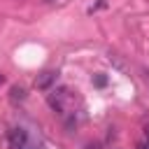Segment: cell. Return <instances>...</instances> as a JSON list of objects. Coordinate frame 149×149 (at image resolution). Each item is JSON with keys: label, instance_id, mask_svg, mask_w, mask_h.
Segmentation results:
<instances>
[{"label": "cell", "instance_id": "6da1fadb", "mask_svg": "<svg viewBox=\"0 0 149 149\" xmlns=\"http://www.w3.org/2000/svg\"><path fill=\"white\" fill-rule=\"evenodd\" d=\"M68 100H70V88H68V86H58V88L51 91L49 98H47L49 107H51L54 112H58V114H65V105H68Z\"/></svg>", "mask_w": 149, "mask_h": 149}, {"label": "cell", "instance_id": "7a4b0ae2", "mask_svg": "<svg viewBox=\"0 0 149 149\" xmlns=\"http://www.w3.org/2000/svg\"><path fill=\"white\" fill-rule=\"evenodd\" d=\"M28 144V133L23 128H12L9 130V147L12 149H26Z\"/></svg>", "mask_w": 149, "mask_h": 149}, {"label": "cell", "instance_id": "3957f363", "mask_svg": "<svg viewBox=\"0 0 149 149\" xmlns=\"http://www.w3.org/2000/svg\"><path fill=\"white\" fill-rule=\"evenodd\" d=\"M56 81V72L54 70H44V72H40L37 77H35V88H49L51 84Z\"/></svg>", "mask_w": 149, "mask_h": 149}, {"label": "cell", "instance_id": "277c9868", "mask_svg": "<svg viewBox=\"0 0 149 149\" xmlns=\"http://www.w3.org/2000/svg\"><path fill=\"white\" fill-rule=\"evenodd\" d=\"M23 98H26V88L23 86H12L9 88V100L12 102H21Z\"/></svg>", "mask_w": 149, "mask_h": 149}, {"label": "cell", "instance_id": "5b68a950", "mask_svg": "<svg viewBox=\"0 0 149 149\" xmlns=\"http://www.w3.org/2000/svg\"><path fill=\"white\" fill-rule=\"evenodd\" d=\"M93 84H95V86H105V84H107V79H105L102 74H95V77H93Z\"/></svg>", "mask_w": 149, "mask_h": 149}, {"label": "cell", "instance_id": "8992f818", "mask_svg": "<svg viewBox=\"0 0 149 149\" xmlns=\"http://www.w3.org/2000/svg\"><path fill=\"white\" fill-rule=\"evenodd\" d=\"M135 149H149V140H144V142H137V147Z\"/></svg>", "mask_w": 149, "mask_h": 149}, {"label": "cell", "instance_id": "52a82bcc", "mask_svg": "<svg viewBox=\"0 0 149 149\" xmlns=\"http://www.w3.org/2000/svg\"><path fill=\"white\" fill-rule=\"evenodd\" d=\"M144 133H147V140H149V126H147V128H144Z\"/></svg>", "mask_w": 149, "mask_h": 149}, {"label": "cell", "instance_id": "ba28073f", "mask_svg": "<svg viewBox=\"0 0 149 149\" xmlns=\"http://www.w3.org/2000/svg\"><path fill=\"white\" fill-rule=\"evenodd\" d=\"M2 81H5V77H2V74H0V84H2Z\"/></svg>", "mask_w": 149, "mask_h": 149}]
</instances>
